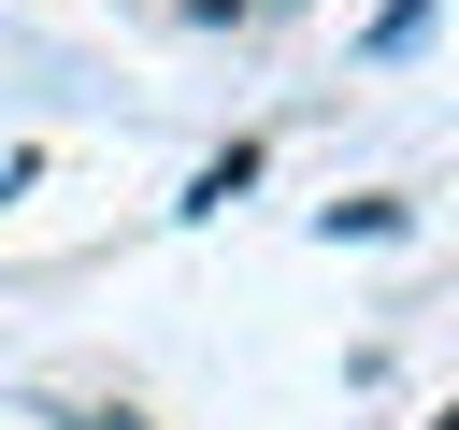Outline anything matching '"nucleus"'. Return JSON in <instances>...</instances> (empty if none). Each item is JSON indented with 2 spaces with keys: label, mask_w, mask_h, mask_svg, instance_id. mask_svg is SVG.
<instances>
[{
  "label": "nucleus",
  "mask_w": 459,
  "mask_h": 430,
  "mask_svg": "<svg viewBox=\"0 0 459 430\" xmlns=\"http://www.w3.org/2000/svg\"><path fill=\"white\" fill-rule=\"evenodd\" d=\"M201 14H230V0H201Z\"/></svg>",
  "instance_id": "7ed1b4c3"
},
{
  "label": "nucleus",
  "mask_w": 459,
  "mask_h": 430,
  "mask_svg": "<svg viewBox=\"0 0 459 430\" xmlns=\"http://www.w3.org/2000/svg\"><path fill=\"white\" fill-rule=\"evenodd\" d=\"M86 430H143V416H86Z\"/></svg>",
  "instance_id": "f03ea898"
},
{
  "label": "nucleus",
  "mask_w": 459,
  "mask_h": 430,
  "mask_svg": "<svg viewBox=\"0 0 459 430\" xmlns=\"http://www.w3.org/2000/svg\"><path fill=\"white\" fill-rule=\"evenodd\" d=\"M416 29H430V0H387V14H373V43H416Z\"/></svg>",
  "instance_id": "f257e3e1"
}]
</instances>
